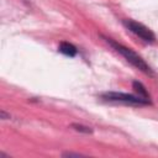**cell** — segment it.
I'll use <instances>...</instances> for the list:
<instances>
[{"instance_id":"obj_2","label":"cell","mask_w":158,"mask_h":158,"mask_svg":"<svg viewBox=\"0 0 158 158\" xmlns=\"http://www.w3.org/2000/svg\"><path fill=\"white\" fill-rule=\"evenodd\" d=\"M101 98L106 101H115V102H123L128 105H151V101L138 96V95H132V94H126V93H118V91H106L101 94Z\"/></svg>"},{"instance_id":"obj_3","label":"cell","mask_w":158,"mask_h":158,"mask_svg":"<svg viewBox=\"0 0 158 158\" xmlns=\"http://www.w3.org/2000/svg\"><path fill=\"white\" fill-rule=\"evenodd\" d=\"M122 23H123V26H125L128 31H131L132 33H135L136 36H138L139 38H142L143 41H146V42H148V43H152V42L156 41L154 33H153L148 27H146L143 23H139V22L133 21V20H131V19L122 20Z\"/></svg>"},{"instance_id":"obj_7","label":"cell","mask_w":158,"mask_h":158,"mask_svg":"<svg viewBox=\"0 0 158 158\" xmlns=\"http://www.w3.org/2000/svg\"><path fill=\"white\" fill-rule=\"evenodd\" d=\"M0 115H1V118H4V120H6V118H10V115H7V114H6L4 110L1 111V114H0Z\"/></svg>"},{"instance_id":"obj_1","label":"cell","mask_w":158,"mask_h":158,"mask_svg":"<svg viewBox=\"0 0 158 158\" xmlns=\"http://www.w3.org/2000/svg\"><path fill=\"white\" fill-rule=\"evenodd\" d=\"M101 37H102L117 53H120L130 64H132L133 67H136L137 69H139L141 72H143L144 74L153 75V72H152L151 67H149V65L144 62V59H143L141 56H138L133 49H131V48H128V47H126V46H123V44H121V43H117V42H115L112 38H109V37H106V36H104V35H101Z\"/></svg>"},{"instance_id":"obj_6","label":"cell","mask_w":158,"mask_h":158,"mask_svg":"<svg viewBox=\"0 0 158 158\" xmlns=\"http://www.w3.org/2000/svg\"><path fill=\"white\" fill-rule=\"evenodd\" d=\"M72 128H74L75 131H79V132H83V133H91L93 130L88 126H84V125H80V123H72L70 125Z\"/></svg>"},{"instance_id":"obj_4","label":"cell","mask_w":158,"mask_h":158,"mask_svg":"<svg viewBox=\"0 0 158 158\" xmlns=\"http://www.w3.org/2000/svg\"><path fill=\"white\" fill-rule=\"evenodd\" d=\"M58 51L60 53H63L64 56H68V57H75L77 53H78V49L74 44L69 43V42H60L59 47H58Z\"/></svg>"},{"instance_id":"obj_5","label":"cell","mask_w":158,"mask_h":158,"mask_svg":"<svg viewBox=\"0 0 158 158\" xmlns=\"http://www.w3.org/2000/svg\"><path fill=\"white\" fill-rule=\"evenodd\" d=\"M132 86H133V89H135V91L137 93V95H138V96H141V98H143V99H146V100L151 101V96H149V94H148L147 89L144 88V85H143L141 81L135 80V81L132 83Z\"/></svg>"}]
</instances>
